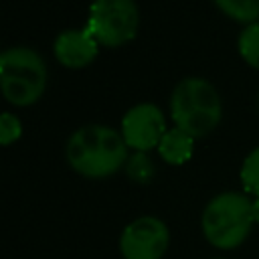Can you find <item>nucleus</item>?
I'll return each mask as SVG.
<instances>
[{"mask_svg":"<svg viewBox=\"0 0 259 259\" xmlns=\"http://www.w3.org/2000/svg\"><path fill=\"white\" fill-rule=\"evenodd\" d=\"M214 4L223 14L245 26L259 20V0H214Z\"/></svg>","mask_w":259,"mask_h":259,"instance_id":"nucleus-10","label":"nucleus"},{"mask_svg":"<svg viewBox=\"0 0 259 259\" xmlns=\"http://www.w3.org/2000/svg\"><path fill=\"white\" fill-rule=\"evenodd\" d=\"M168 245V225L154 214L130 221L119 235V253L123 259H162Z\"/></svg>","mask_w":259,"mask_h":259,"instance_id":"nucleus-6","label":"nucleus"},{"mask_svg":"<svg viewBox=\"0 0 259 259\" xmlns=\"http://www.w3.org/2000/svg\"><path fill=\"white\" fill-rule=\"evenodd\" d=\"M170 117L174 127L194 140L208 136L223 117V101L217 87L202 77H184L172 89Z\"/></svg>","mask_w":259,"mask_h":259,"instance_id":"nucleus-2","label":"nucleus"},{"mask_svg":"<svg viewBox=\"0 0 259 259\" xmlns=\"http://www.w3.org/2000/svg\"><path fill=\"white\" fill-rule=\"evenodd\" d=\"M160 158L170 166H182L186 164L194 154V138L178 127H172L164 134V138L158 144Z\"/></svg>","mask_w":259,"mask_h":259,"instance_id":"nucleus-9","label":"nucleus"},{"mask_svg":"<svg viewBox=\"0 0 259 259\" xmlns=\"http://www.w3.org/2000/svg\"><path fill=\"white\" fill-rule=\"evenodd\" d=\"M237 49H239L241 59L249 67L259 71V20L247 24L241 30V34L237 38Z\"/></svg>","mask_w":259,"mask_h":259,"instance_id":"nucleus-11","label":"nucleus"},{"mask_svg":"<svg viewBox=\"0 0 259 259\" xmlns=\"http://www.w3.org/2000/svg\"><path fill=\"white\" fill-rule=\"evenodd\" d=\"M253 219H255V223L259 225V196L253 198Z\"/></svg>","mask_w":259,"mask_h":259,"instance_id":"nucleus-15","label":"nucleus"},{"mask_svg":"<svg viewBox=\"0 0 259 259\" xmlns=\"http://www.w3.org/2000/svg\"><path fill=\"white\" fill-rule=\"evenodd\" d=\"M239 178H241L245 194H253L257 198L259 196V146L253 148L245 156V160L241 164Z\"/></svg>","mask_w":259,"mask_h":259,"instance_id":"nucleus-12","label":"nucleus"},{"mask_svg":"<svg viewBox=\"0 0 259 259\" xmlns=\"http://www.w3.org/2000/svg\"><path fill=\"white\" fill-rule=\"evenodd\" d=\"M99 51V42L91 36L87 28H67L61 30L53 42L55 59L67 69L87 67Z\"/></svg>","mask_w":259,"mask_h":259,"instance_id":"nucleus-8","label":"nucleus"},{"mask_svg":"<svg viewBox=\"0 0 259 259\" xmlns=\"http://www.w3.org/2000/svg\"><path fill=\"white\" fill-rule=\"evenodd\" d=\"M127 150L121 132L103 123H87L69 136L65 158L77 174L99 180L127 164Z\"/></svg>","mask_w":259,"mask_h":259,"instance_id":"nucleus-1","label":"nucleus"},{"mask_svg":"<svg viewBox=\"0 0 259 259\" xmlns=\"http://www.w3.org/2000/svg\"><path fill=\"white\" fill-rule=\"evenodd\" d=\"M253 225V200L249 194L235 190L212 196L200 217V229L206 243L221 251L243 245L251 235Z\"/></svg>","mask_w":259,"mask_h":259,"instance_id":"nucleus-3","label":"nucleus"},{"mask_svg":"<svg viewBox=\"0 0 259 259\" xmlns=\"http://www.w3.org/2000/svg\"><path fill=\"white\" fill-rule=\"evenodd\" d=\"M119 132L127 148L134 152H150L152 148H158L168 127L166 117L156 103H138L123 113Z\"/></svg>","mask_w":259,"mask_h":259,"instance_id":"nucleus-7","label":"nucleus"},{"mask_svg":"<svg viewBox=\"0 0 259 259\" xmlns=\"http://www.w3.org/2000/svg\"><path fill=\"white\" fill-rule=\"evenodd\" d=\"M140 10L136 0H93L85 28L103 47H121L138 34Z\"/></svg>","mask_w":259,"mask_h":259,"instance_id":"nucleus-5","label":"nucleus"},{"mask_svg":"<svg viewBox=\"0 0 259 259\" xmlns=\"http://www.w3.org/2000/svg\"><path fill=\"white\" fill-rule=\"evenodd\" d=\"M20 136H22V123H20V119L14 113L4 111L0 115V144L2 146H10Z\"/></svg>","mask_w":259,"mask_h":259,"instance_id":"nucleus-14","label":"nucleus"},{"mask_svg":"<svg viewBox=\"0 0 259 259\" xmlns=\"http://www.w3.org/2000/svg\"><path fill=\"white\" fill-rule=\"evenodd\" d=\"M125 170H127V176L138 184H148L156 174L154 162L148 156V152H136L134 156H130Z\"/></svg>","mask_w":259,"mask_h":259,"instance_id":"nucleus-13","label":"nucleus"},{"mask_svg":"<svg viewBox=\"0 0 259 259\" xmlns=\"http://www.w3.org/2000/svg\"><path fill=\"white\" fill-rule=\"evenodd\" d=\"M214 259H223V257H214Z\"/></svg>","mask_w":259,"mask_h":259,"instance_id":"nucleus-16","label":"nucleus"},{"mask_svg":"<svg viewBox=\"0 0 259 259\" xmlns=\"http://www.w3.org/2000/svg\"><path fill=\"white\" fill-rule=\"evenodd\" d=\"M49 81L47 63L30 47H8L0 55V87L8 103L28 107L36 103Z\"/></svg>","mask_w":259,"mask_h":259,"instance_id":"nucleus-4","label":"nucleus"}]
</instances>
